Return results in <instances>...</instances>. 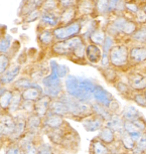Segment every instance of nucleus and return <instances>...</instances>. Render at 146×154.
Here are the masks:
<instances>
[{
  "label": "nucleus",
  "mask_w": 146,
  "mask_h": 154,
  "mask_svg": "<svg viewBox=\"0 0 146 154\" xmlns=\"http://www.w3.org/2000/svg\"><path fill=\"white\" fill-rule=\"evenodd\" d=\"M131 100H132L134 103H136L137 105H139L141 107H145L146 108V98H145L144 92H134Z\"/></svg>",
  "instance_id": "nucleus-46"
},
{
  "label": "nucleus",
  "mask_w": 146,
  "mask_h": 154,
  "mask_svg": "<svg viewBox=\"0 0 146 154\" xmlns=\"http://www.w3.org/2000/svg\"><path fill=\"white\" fill-rule=\"evenodd\" d=\"M86 48H87V42H82L77 48L74 49L71 56L69 57V60L72 63H75L77 65L86 66L88 65V62L86 60Z\"/></svg>",
  "instance_id": "nucleus-15"
},
{
  "label": "nucleus",
  "mask_w": 146,
  "mask_h": 154,
  "mask_svg": "<svg viewBox=\"0 0 146 154\" xmlns=\"http://www.w3.org/2000/svg\"><path fill=\"white\" fill-rule=\"evenodd\" d=\"M31 135H26L20 140V148L23 154H37V148L34 146Z\"/></svg>",
  "instance_id": "nucleus-29"
},
{
  "label": "nucleus",
  "mask_w": 146,
  "mask_h": 154,
  "mask_svg": "<svg viewBox=\"0 0 146 154\" xmlns=\"http://www.w3.org/2000/svg\"><path fill=\"white\" fill-rule=\"evenodd\" d=\"M55 42L54 30L51 28H43L39 26L37 31V42L43 48H51Z\"/></svg>",
  "instance_id": "nucleus-11"
},
{
  "label": "nucleus",
  "mask_w": 146,
  "mask_h": 154,
  "mask_svg": "<svg viewBox=\"0 0 146 154\" xmlns=\"http://www.w3.org/2000/svg\"><path fill=\"white\" fill-rule=\"evenodd\" d=\"M124 122L125 120L121 115L113 113L106 121V126L112 129L114 132H122L124 131Z\"/></svg>",
  "instance_id": "nucleus-22"
},
{
  "label": "nucleus",
  "mask_w": 146,
  "mask_h": 154,
  "mask_svg": "<svg viewBox=\"0 0 146 154\" xmlns=\"http://www.w3.org/2000/svg\"><path fill=\"white\" fill-rule=\"evenodd\" d=\"M120 115L122 116V117H123L124 120H129V121L135 120V119H138V118L141 117V115H140V112L134 106H126V107H124V108L122 109Z\"/></svg>",
  "instance_id": "nucleus-36"
},
{
  "label": "nucleus",
  "mask_w": 146,
  "mask_h": 154,
  "mask_svg": "<svg viewBox=\"0 0 146 154\" xmlns=\"http://www.w3.org/2000/svg\"><path fill=\"white\" fill-rule=\"evenodd\" d=\"M10 66L11 60L8 54H0V75L4 74Z\"/></svg>",
  "instance_id": "nucleus-42"
},
{
  "label": "nucleus",
  "mask_w": 146,
  "mask_h": 154,
  "mask_svg": "<svg viewBox=\"0 0 146 154\" xmlns=\"http://www.w3.org/2000/svg\"><path fill=\"white\" fill-rule=\"evenodd\" d=\"M76 1H77V0H57L58 5H60V9L71 6V5H75Z\"/></svg>",
  "instance_id": "nucleus-53"
},
{
  "label": "nucleus",
  "mask_w": 146,
  "mask_h": 154,
  "mask_svg": "<svg viewBox=\"0 0 146 154\" xmlns=\"http://www.w3.org/2000/svg\"><path fill=\"white\" fill-rule=\"evenodd\" d=\"M130 45H146V25H139L137 30L130 37Z\"/></svg>",
  "instance_id": "nucleus-33"
},
{
  "label": "nucleus",
  "mask_w": 146,
  "mask_h": 154,
  "mask_svg": "<svg viewBox=\"0 0 146 154\" xmlns=\"http://www.w3.org/2000/svg\"><path fill=\"white\" fill-rule=\"evenodd\" d=\"M79 17L83 18H98L96 13L95 0H77L76 1Z\"/></svg>",
  "instance_id": "nucleus-8"
},
{
  "label": "nucleus",
  "mask_w": 146,
  "mask_h": 154,
  "mask_svg": "<svg viewBox=\"0 0 146 154\" xmlns=\"http://www.w3.org/2000/svg\"><path fill=\"white\" fill-rule=\"evenodd\" d=\"M0 123L2 127V135L11 136L15 129V118L10 114H5L0 117Z\"/></svg>",
  "instance_id": "nucleus-21"
},
{
  "label": "nucleus",
  "mask_w": 146,
  "mask_h": 154,
  "mask_svg": "<svg viewBox=\"0 0 146 154\" xmlns=\"http://www.w3.org/2000/svg\"><path fill=\"white\" fill-rule=\"evenodd\" d=\"M107 108L113 114V113H116L119 109H120V104H119V102L117 101V100L113 99V100L111 101V103L109 104V106H108Z\"/></svg>",
  "instance_id": "nucleus-52"
},
{
  "label": "nucleus",
  "mask_w": 146,
  "mask_h": 154,
  "mask_svg": "<svg viewBox=\"0 0 146 154\" xmlns=\"http://www.w3.org/2000/svg\"><path fill=\"white\" fill-rule=\"evenodd\" d=\"M37 154H54V151L49 145L42 144L37 148Z\"/></svg>",
  "instance_id": "nucleus-50"
},
{
  "label": "nucleus",
  "mask_w": 146,
  "mask_h": 154,
  "mask_svg": "<svg viewBox=\"0 0 146 154\" xmlns=\"http://www.w3.org/2000/svg\"><path fill=\"white\" fill-rule=\"evenodd\" d=\"M106 35H107V33L104 29V26L102 25V26L98 27L97 29H95L91 33V35L89 36V38H88L87 42H91L99 46H102L105 38H106Z\"/></svg>",
  "instance_id": "nucleus-30"
},
{
  "label": "nucleus",
  "mask_w": 146,
  "mask_h": 154,
  "mask_svg": "<svg viewBox=\"0 0 146 154\" xmlns=\"http://www.w3.org/2000/svg\"><path fill=\"white\" fill-rule=\"evenodd\" d=\"M2 86H3V85H2V83H1V80H0V89L2 88Z\"/></svg>",
  "instance_id": "nucleus-56"
},
{
  "label": "nucleus",
  "mask_w": 146,
  "mask_h": 154,
  "mask_svg": "<svg viewBox=\"0 0 146 154\" xmlns=\"http://www.w3.org/2000/svg\"><path fill=\"white\" fill-rule=\"evenodd\" d=\"M99 139L104 142L106 144H110L112 143L115 139V135H114V131L112 129H110L109 127H104L103 129L101 130L100 133H99Z\"/></svg>",
  "instance_id": "nucleus-39"
},
{
  "label": "nucleus",
  "mask_w": 146,
  "mask_h": 154,
  "mask_svg": "<svg viewBox=\"0 0 146 154\" xmlns=\"http://www.w3.org/2000/svg\"><path fill=\"white\" fill-rule=\"evenodd\" d=\"M48 68L49 72L57 75L58 78L62 80H65L67 77L70 75V69L67 65H62L58 63L55 60H51L48 62Z\"/></svg>",
  "instance_id": "nucleus-20"
},
{
  "label": "nucleus",
  "mask_w": 146,
  "mask_h": 154,
  "mask_svg": "<svg viewBox=\"0 0 146 154\" xmlns=\"http://www.w3.org/2000/svg\"><path fill=\"white\" fill-rule=\"evenodd\" d=\"M121 141L122 144H123L124 148H126L127 150H132L135 148V144L136 142L133 140L132 137L128 134L126 131H122L121 133Z\"/></svg>",
  "instance_id": "nucleus-41"
},
{
  "label": "nucleus",
  "mask_w": 146,
  "mask_h": 154,
  "mask_svg": "<svg viewBox=\"0 0 146 154\" xmlns=\"http://www.w3.org/2000/svg\"><path fill=\"white\" fill-rule=\"evenodd\" d=\"M104 119L96 114H91L83 119V126L88 132H95L101 129L104 124Z\"/></svg>",
  "instance_id": "nucleus-14"
},
{
  "label": "nucleus",
  "mask_w": 146,
  "mask_h": 154,
  "mask_svg": "<svg viewBox=\"0 0 146 154\" xmlns=\"http://www.w3.org/2000/svg\"><path fill=\"white\" fill-rule=\"evenodd\" d=\"M43 124L48 128H61L64 124L63 116L48 112L45 117L43 118Z\"/></svg>",
  "instance_id": "nucleus-28"
},
{
  "label": "nucleus",
  "mask_w": 146,
  "mask_h": 154,
  "mask_svg": "<svg viewBox=\"0 0 146 154\" xmlns=\"http://www.w3.org/2000/svg\"><path fill=\"white\" fill-rule=\"evenodd\" d=\"M91 108H92V111L94 114L100 116V117L103 118L105 121H107L108 119L110 118L111 114H112V113L108 110L106 106H103V105H101V104L96 103V102H92Z\"/></svg>",
  "instance_id": "nucleus-35"
},
{
  "label": "nucleus",
  "mask_w": 146,
  "mask_h": 154,
  "mask_svg": "<svg viewBox=\"0 0 146 154\" xmlns=\"http://www.w3.org/2000/svg\"><path fill=\"white\" fill-rule=\"evenodd\" d=\"M111 63H110V57H109V54L107 53H103L102 54V57H101V60H100V63H99L98 66H102V68H106V66H110Z\"/></svg>",
  "instance_id": "nucleus-51"
},
{
  "label": "nucleus",
  "mask_w": 146,
  "mask_h": 154,
  "mask_svg": "<svg viewBox=\"0 0 146 154\" xmlns=\"http://www.w3.org/2000/svg\"><path fill=\"white\" fill-rule=\"evenodd\" d=\"M113 86L115 87V89L120 93L123 97L127 98V99L132 98V95H133L134 91L130 87L129 84H128L127 81H123L122 79H120L118 82H116L115 84H114Z\"/></svg>",
  "instance_id": "nucleus-34"
},
{
  "label": "nucleus",
  "mask_w": 146,
  "mask_h": 154,
  "mask_svg": "<svg viewBox=\"0 0 146 154\" xmlns=\"http://www.w3.org/2000/svg\"><path fill=\"white\" fill-rule=\"evenodd\" d=\"M144 95H145V98H146V90L144 91Z\"/></svg>",
  "instance_id": "nucleus-57"
},
{
  "label": "nucleus",
  "mask_w": 146,
  "mask_h": 154,
  "mask_svg": "<svg viewBox=\"0 0 146 154\" xmlns=\"http://www.w3.org/2000/svg\"><path fill=\"white\" fill-rule=\"evenodd\" d=\"M40 15H42V9L37 8V9L29 12L27 15H25L24 17H22V18H23V21L25 23H33V22L37 21V20H39Z\"/></svg>",
  "instance_id": "nucleus-43"
},
{
  "label": "nucleus",
  "mask_w": 146,
  "mask_h": 154,
  "mask_svg": "<svg viewBox=\"0 0 146 154\" xmlns=\"http://www.w3.org/2000/svg\"><path fill=\"white\" fill-rule=\"evenodd\" d=\"M96 3V13L98 18H109L112 15L110 10L109 0H95Z\"/></svg>",
  "instance_id": "nucleus-25"
},
{
  "label": "nucleus",
  "mask_w": 146,
  "mask_h": 154,
  "mask_svg": "<svg viewBox=\"0 0 146 154\" xmlns=\"http://www.w3.org/2000/svg\"><path fill=\"white\" fill-rule=\"evenodd\" d=\"M86 42L82 35L72 37L67 40H57L49 48V53L54 57H68L71 56L74 49L82 42Z\"/></svg>",
  "instance_id": "nucleus-3"
},
{
  "label": "nucleus",
  "mask_w": 146,
  "mask_h": 154,
  "mask_svg": "<svg viewBox=\"0 0 146 154\" xmlns=\"http://www.w3.org/2000/svg\"><path fill=\"white\" fill-rule=\"evenodd\" d=\"M13 86L15 90H18V91L21 92L27 88H31V87H42V84L36 82L29 77H20L19 79H17L13 83Z\"/></svg>",
  "instance_id": "nucleus-26"
},
{
  "label": "nucleus",
  "mask_w": 146,
  "mask_h": 154,
  "mask_svg": "<svg viewBox=\"0 0 146 154\" xmlns=\"http://www.w3.org/2000/svg\"><path fill=\"white\" fill-rule=\"evenodd\" d=\"M45 95L43 88L42 87H31L21 91V96L23 100L36 102Z\"/></svg>",
  "instance_id": "nucleus-23"
},
{
  "label": "nucleus",
  "mask_w": 146,
  "mask_h": 154,
  "mask_svg": "<svg viewBox=\"0 0 146 154\" xmlns=\"http://www.w3.org/2000/svg\"><path fill=\"white\" fill-rule=\"evenodd\" d=\"M135 149L138 152H144L146 150V134H142L138 140L136 141Z\"/></svg>",
  "instance_id": "nucleus-49"
},
{
  "label": "nucleus",
  "mask_w": 146,
  "mask_h": 154,
  "mask_svg": "<svg viewBox=\"0 0 146 154\" xmlns=\"http://www.w3.org/2000/svg\"><path fill=\"white\" fill-rule=\"evenodd\" d=\"M0 135H2V127H1V123H0Z\"/></svg>",
  "instance_id": "nucleus-55"
},
{
  "label": "nucleus",
  "mask_w": 146,
  "mask_h": 154,
  "mask_svg": "<svg viewBox=\"0 0 146 154\" xmlns=\"http://www.w3.org/2000/svg\"><path fill=\"white\" fill-rule=\"evenodd\" d=\"M42 118H40L39 115H36V113L29 114L28 118L26 119V125H27V129L31 134H34L40 129L42 126Z\"/></svg>",
  "instance_id": "nucleus-31"
},
{
  "label": "nucleus",
  "mask_w": 146,
  "mask_h": 154,
  "mask_svg": "<svg viewBox=\"0 0 146 154\" xmlns=\"http://www.w3.org/2000/svg\"><path fill=\"white\" fill-rule=\"evenodd\" d=\"M20 110L25 111V113H28V114H33V113H34V102L23 100Z\"/></svg>",
  "instance_id": "nucleus-48"
},
{
  "label": "nucleus",
  "mask_w": 146,
  "mask_h": 154,
  "mask_svg": "<svg viewBox=\"0 0 146 154\" xmlns=\"http://www.w3.org/2000/svg\"><path fill=\"white\" fill-rule=\"evenodd\" d=\"M97 69L100 72L101 75L104 78V80L106 81L107 83L112 84V85H114L116 82H118V81L121 79L120 72H119L117 69L113 68L112 66H106V68L97 66Z\"/></svg>",
  "instance_id": "nucleus-18"
},
{
  "label": "nucleus",
  "mask_w": 146,
  "mask_h": 154,
  "mask_svg": "<svg viewBox=\"0 0 146 154\" xmlns=\"http://www.w3.org/2000/svg\"><path fill=\"white\" fill-rule=\"evenodd\" d=\"M48 112H51V113H54V114H57L60 116H65V115L70 114L68 105H67L63 100H61L60 98L52 99L51 106H49Z\"/></svg>",
  "instance_id": "nucleus-24"
},
{
  "label": "nucleus",
  "mask_w": 146,
  "mask_h": 154,
  "mask_svg": "<svg viewBox=\"0 0 146 154\" xmlns=\"http://www.w3.org/2000/svg\"><path fill=\"white\" fill-rule=\"evenodd\" d=\"M49 132L48 133V138L54 144H61L65 138L64 136V131L61 128H48Z\"/></svg>",
  "instance_id": "nucleus-38"
},
{
  "label": "nucleus",
  "mask_w": 146,
  "mask_h": 154,
  "mask_svg": "<svg viewBox=\"0 0 146 154\" xmlns=\"http://www.w3.org/2000/svg\"><path fill=\"white\" fill-rule=\"evenodd\" d=\"M102 54H103V51L102 48L97 45L91 42H87V48H86V60L88 62V65L97 66L100 63Z\"/></svg>",
  "instance_id": "nucleus-10"
},
{
  "label": "nucleus",
  "mask_w": 146,
  "mask_h": 154,
  "mask_svg": "<svg viewBox=\"0 0 146 154\" xmlns=\"http://www.w3.org/2000/svg\"><path fill=\"white\" fill-rule=\"evenodd\" d=\"M126 81L134 92H144L146 90V74L139 69H132L126 72Z\"/></svg>",
  "instance_id": "nucleus-7"
},
{
  "label": "nucleus",
  "mask_w": 146,
  "mask_h": 154,
  "mask_svg": "<svg viewBox=\"0 0 146 154\" xmlns=\"http://www.w3.org/2000/svg\"><path fill=\"white\" fill-rule=\"evenodd\" d=\"M52 30H54L55 42L57 40H67L72 38V37L81 35L82 30H83L82 17H79L78 19L68 23V24L58 25V26L54 27Z\"/></svg>",
  "instance_id": "nucleus-5"
},
{
  "label": "nucleus",
  "mask_w": 146,
  "mask_h": 154,
  "mask_svg": "<svg viewBox=\"0 0 146 154\" xmlns=\"http://www.w3.org/2000/svg\"><path fill=\"white\" fill-rule=\"evenodd\" d=\"M93 154H109V150L101 141L95 140L92 143Z\"/></svg>",
  "instance_id": "nucleus-44"
},
{
  "label": "nucleus",
  "mask_w": 146,
  "mask_h": 154,
  "mask_svg": "<svg viewBox=\"0 0 146 154\" xmlns=\"http://www.w3.org/2000/svg\"><path fill=\"white\" fill-rule=\"evenodd\" d=\"M109 57L111 66L120 72L126 74L132 69L129 60V43L116 42V45L111 48Z\"/></svg>",
  "instance_id": "nucleus-2"
},
{
  "label": "nucleus",
  "mask_w": 146,
  "mask_h": 154,
  "mask_svg": "<svg viewBox=\"0 0 146 154\" xmlns=\"http://www.w3.org/2000/svg\"><path fill=\"white\" fill-rule=\"evenodd\" d=\"M14 91V94H13V98H12V101H11V104H10V107L8 109L11 114L13 113H16L17 111H19L20 108H21V104H22V96H21V92L18 91V90H13Z\"/></svg>",
  "instance_id": "nucleus-37"
},
{
  "label": "nucleus",
  "mask_w": 146,
  "mask_h": 154,
  "mask_svg": "<svg viewBox=\"0 0 146 154\" xmlns=\"http://www.w3.org/2000/svg\"><path fill=\"white\" fill-rule=\"evenodd\" d=\"M51 101L52 99L49 96L43 95L42 98L34 102V113L43 119L49 111V106H51Z\"/></svg>",
  "instance_id": "nucleus-16"
},
{
  "label": "nucleus",
  "mask_w": 146,
  "mask_h": 154,
  "mask_svg": "<svg viewBox=\"0 0 146 154\" xmlns=\"http://www.w3.org/2000/svg\"><path fill=\"white\" fill-rule=\"evenodd\" d=\"M26 128H27L26 119L22 115H18L17 118H15V129H14V132L12 133V135L10 137L12 139H18L23 135Z\"/></svg>",
  "instance_id": "nucleus-32"
},
{
  "label": "nucleus",
  "mask_w": 146,
  "mask_h": 154,
  "mask_svg": "<svg viewBox=\"0 0 146 154\" xmlns=\"http://www.w3.org/2000/svg\"><path fill=\"white\" fill-rule=\"evenodd\" d=\"M133 19L138 25H146V11L141 8L135 15L133 16Z\"/></svg>",
  "instance_id": "nucleus-47"
},
{
  "label": "nucleus",
  "mask_w": 146,
  "mask_h": 154,
  "mask_svg": "<svg viewBox=\"0 0 146 154\" xmlns=\"http://www.w3.org/2000/svg\"><path fill=\"white\" fill-rule=\"evenodd\" d=\"M116 42H117V40H116L115 37L111 36V35H109V34H107L106 38H105L103 45H102V46H101L103 53L109 54L110 51H111V48H112L113 46L116 45Z\"/></svg>",
  "instance_id": "nucleus-45"
},
{
  "label": "nucleus",
  "mask_w": 146,
  "mask_h": 154,
  "mask_svg": "<svg viewBox=\"0 0 146 154\" xmlns=\"http://www.w3.org/2000/svg\"><path fill=\"white\" fill-rule=\"evenodd\" d=\"M60 11L42 10V15H40V18L39 20V26L43 28H51V29L58 26L60 25Z\"/></svg>",
  "instance_id": "nucleus-9"
},
{
  "label": "nucleus",
  "mask_w": 146,
  "mask_h": 154,
  "mask_svg": "<svg viewBox=\"0 0 146 154\" xmlns=\"http://www.w3.org/2000/svg\"><path fill=\"white\" fill-rule=\"evenodd\" d=\"M129 60L132 69H140L146 66V45H129Z\"/></svg>",
  "instance_id": "nucleus-6"
},
{
  "label": "nucleus",
  "mask_w": 146,
  "mask_h": 154,
  "mask_svg": "<svg viewBox=\"0 0 146 154\" xmlns=\"http://www.w3.org/2000/svg\"><path fill=\"white\" fill-rule=\"evenodd\" d=\"M43 1L45 0H23L20 4L18 11L20 17H24L29 12L37 9V8H42Z\"/></svg>",
  "instance_id": "nucleus-19"
},
{
  "label": "nucleus",
  "mask_w": 146,
  "mask_h": 154,
  "mask_svg": "<svg viewBox=\"0 0 146 154\" xmlns=\"http://www.w3.org/2000/svg\"><path fill=\"white\" fill-rule=\"evenodd\" d=\"M113 99V95L109 91H107L101 85L97 84L94 92H93V102H96L98 104L108 107Z\"/></svg>",
  "instance_id": "nucleus-12"
},
{
  "label": "nucleus",
  "mask_w": 146,
  "mask_h": 154,
  "mask_svg": "<svg viewBox=\"0 0 146 154\" xmlns=\"http://www.w3.org/2000/svg\"><path fill=\"white\" fill-rule=\"evenodd\" d=\"M79 18V13L77 7L75 5H71L66 8H63L60 11V25H65L74 21Z\"/></svg>",
  "instance_id": "nucleus-17"
},
{
  "label": "nucleus",
  "mask_w": 146,
  "mask_h": 154,
  "mask_svg": "<svg viewBox=\"0 0 146 154\" xmlns=\"http://www.w3.org/2000/svg\"><path fill=\"white\" fill-rule=\"evenodd\" d=\"M20 72H21V66L19 63L11 65L4 74L0 75V80H1L2 85L7 86L10 85V84H13L16 81L17 77L19 75Z\"/></svg>",
  "instance_id": "nucleus-13"
},
{
  "label": "nucleus",
  "mask_w": 146,
  "mask_h": 154,
  "mask_svg": "<svg viewBox=\"0 0 146 154\" xmlns=\"http://www.w3.org/2000/svg\"><path fill=\"white\" fill-rule=\"evenodd\" d=\"M97 84V82L90 78L71 74L64 80L65 92L67 94L87 104H91L93 102V92Z\"/></svg>",
  "instance_id": "nucleus-1"
},
{
  "label": "nucleus",
  "mask_w": 146,
  "mask_h": 154,
  "mask_svg": "<svg viewBox=\"0 0 146 154\" xmlns=\"http://www.w3.org/2000/svg\"><path fill=\"white\" fill-rule=\"evenodd\" d=\"M6 154H23V152H22V149L20 148V146L13 145V146H10L7 148Z\"/></svg>",
  "instance_id": "nucleus-54"
},
{
  "label": "nucleus",
  "mask_w": 146,
  "mask_h": 154,
  "mask_svg": "<svg viewBox=\"0 0 146 154\" xmlns=\"http://www.w3.org/2000/svg\"><path fill=\"white\" fill-rule=\"evenodd\" d=\"M14 91L13 90L6 89L2 87L0 89V108L2 110H8L10 107L11 101H12Z\"/></svg>",
  "instance_id": "nucleus-27"
},
{
  "label": "nucleus",
  "mask_w": 146,
  "mask_h": 154,
  "mask_svg": "<svg viewBox=\"0 0 146 154\" xmlns=\"http://www.w3.org/2000/svg\"><path fill=\"white\" fill-rule=\"evenodd\" d=\"M12 43V37L9 34H5L0 38V54H8Z\"/></svg>",
  "instance_id": "nucleus-40"
},
{
  "label": "nucleus",
  "mask_w": 146,
  "mask_h": 154,
  "mask_svg": "<svg viewBox=\"0 0 146 154\" xmlns=\"http://www.w3.org/2000/svg\"><path fill=\"white\" fill-rule=\"evenodd\" d=\"M40 84L43 88L45 95L49 96L51 99H58L65 93L64 81L52 72H48L42 80Z\"/></svg>",
  "instance_id": "nucleus-4"
}]
</instances>
